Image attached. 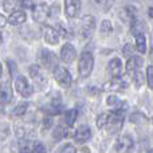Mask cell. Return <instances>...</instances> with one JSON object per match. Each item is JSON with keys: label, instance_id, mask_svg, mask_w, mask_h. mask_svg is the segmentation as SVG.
I'll return each instance as SVG.
<instances>
[{"label": "cell", "instance_id": "18", "mask_svg": "<svg viewBox=\"0 0 153 153\" xmlns=\"http://www.w3.org/2000/svg\"><path fill=\"white\" fill-rule=\"evenodd\" d=\"M136 50L140 54L146 53V38L144 34H140L136 36Z\"/></svg>", "mask_w": 153, "mask_h": 153}, {"label": "cell", "instance_id": "19", "mask_svg": "<svg viewBox=\"0 0 153 153\" xmlns=\"http://www.w3.org/2000/svg\"><path fill=\"white\" fill-rule=\"evenodd\" d=\"M3 7H4V10L7 11V12H15V11H19V7H22L20 4V0H4V3H3Z\"/></svg>", "mask_w": 153, "mask_h": 153}, {"label": "cell", "instance_id": "26", "mask_svg": "<svg viewBox=\"0 0 153 153\" xmlns=\"http://www.w3.org/2000/svg\"><path fill=\"white\" fill-rule=\"evenodd\" d=\"M76 114H78V111L75 110V109H71V110H67L66 111V116H65V120H66V124L69 125V126H73L76 120Z\"/></svg>", "mask_w": 153, "mask_h": 153}, {"label": "cell", "instance_id": "3", "mask_svg": "<svg viewBox=\"0 0 153 153\" xmlns=\"http://www.w3.org/2000/svg\"><path fill=\"white\" fill-rule=\"evenodd\" d=\"M54 78H55L56 83L62 87H70L73 83V76L70 71L63 66H56L54 69Z\"/></svg>", "mask_w": 153, "mask_h": 153}, {"label": "cell", "instance_id": "36", "mask_svg": "<svg viewBox=\"0 0 153 153\" xmlns=\"http://www.w3.org/2000/svg\"><path fill=\"white\" fill-rule=\"evenodd\" d=\"M5 24H7V18H5L4 15H1V13H0V28L5 27Z\"/></svg>", "mask_w": 153, "mask_h": 153}, {"label": "cell", "instance_id": "17", "mask_svg": "<svg viewBox=\"0 0 153 153\" xmlns=\"http://www.w3.org/2000/svg\"><path fill=\"white\" fill-rule=\"evenodd\" d=\"M27 19L26 13L23 12V11H15V12H12L10 16H8V22H10L11 24H22L24 23Z\"/></svg>", "mask_w": 153, "mask_h": 153}, {"label": "cell", "instance_id": "8", "mask_svg": "<svg viewBox=\"0 0 153 153\" xmlns=\"http://www.w3.org/2000/svg\"><path fill=\"white\" fill-rule=\"evenodd\" d=\"M42 34H43V38H45L46 43H48V45H56V43L59 42V38H61L59 31H56L55 28H53V27H50V26H43Z\"/></svg>", "mask_w": 153, "mask_h": 153}, {"label": "cell", "instance_id": "16", "mask_svg": "<svg viewBox=\"0 0 153 153\" xmlns=\"http://www.w3.org/2000/svg\"><path fill=\"white\" fill-rule=\"evenodd\" d=\"M125 86H126V83L121 78H113L111 81L106 82L103 85V90H106V91H116V90L124 89Z\"/></svg>", "mask_w": 153, "mask_h": 153}, {"label": "cell", "instance_id": "15", "mask_svg": "<svg viewBox=\"0 0 153 153\" xmlns=\"http://www.w3.org/2000/svg\"><path fill=\"white\" fill-rule=\"evenodd\" d=\"M143 66V58L140 56H130L126 62V73H130V74H134L136 71L140 70V67Z\"/></svg>", "mask_w": 153, "mask_h": 153}, {"label": "cell", "instance_id": "31", "mask_svg": "<svg viewBox=\"0 0 153 153\" xmlns=\"http://www.w3.org/2000/svg\"><path fill=\"white\" fill-rule=\"evenodd\" d=\"M146 82L149 89H153V66H148L146 69Z\"/></svg>", "mask_w": 153, "mask_h": 153}, {"label": "cell", "instance_id": "23", "mask_svg": "<svg viewBox=\"0 0 153 153\" xmlns=\"http://www.w3.org/2000/svg\"><path fill=\"white\" fill-rule=\"evenodd\" d=\"M130 31H132L133 35H140L144 34V23L141 20H137V19H133L132 20V27H130Z\"/></svg>", "mask_w": 153, "mask_h": 153}, {"label": "cell", "instance_id": "7", "mask_svg": "<svg viewBox=\"0 0 153 153\" xmlns=\"http://www.w3.org/2000/svg\"><path fill=\"white\" fill-rule=\"evenodd\" d=\"M30 76L34 79V82L39 87H45L47 85V76L43 73V70L39 66H36V65L30 67Z\"/></svg>", "mask_w": 153, "mask_h": 153}, {"label": "cell", "instance_id": "9", "mask_svg": "<svg viewBox=\"0 0 153 153\" xmlns=\"http://www.w3.org/2000/svg\"><path fill=\"white\" fill-rule=\"evenodd\" d=\"M81 11V0H65V13L67 18L73 19L79 15Z\"/></svg>", "mask_w": 153, "mask_h": 153}, {"label": "cell", "instance_id": "37", "mask_svg": "<svg viewBox=\"0 0 153 153\" xmlns=\"http://www.w3.org/2000/svg\"><path fill=\"white\" fill-rule=\"evenodd\" d=\"M20 153H32V148H30V146H23V148H20Z\"/></svg>", "mask_w": 153, "mask_h": 153}, {"label": "cell", "instance_id": "21", "mask_svg": "<svg viewBox=\"0 0 153 153\" xmlns=\"http://www.w3.org/2000/svg\"><path fill=\"white\" fill-rule=\"evenodd\" d=\"M67 136H69V128L67 126L59 125V126H56L55 130H54V137H55V140H58V141L66 138Z\"/></svg>", "mask_w": 153, "mask_h": 153}, {"label": "cell", "instance_id": "13", "mask_svg": "<svg viewBox=\"0 0 153 153\" xmlns=\"http://www.w3.org/2000/svg\"><path fill=\"white\" fill-rule=\"evenodd\" d=\"M122 62L120 58H113L108 65V71L113 78H121L122 75Z\"/></svg>", "mask_w": 153, "mask_h": 153}, {"label": "cell", "instance_id": "41", "mask_svg": "<svg viewBox=\"0 0 153 153\" xmlns=\"http://www.w3.org/2000/svg\"><path fill=\"white\" fill-rule=\"evenodd\" d=\"M146 153H153V149H149V151L146 152Z\"/></svg>", "mask_w": 153, "mask_h": 153}, {"label": "cell", "instance_id": "10", "mask_svg": "<svg viewBox=\"0 0 153 153\" xmlns=\"http://www.w3.org/2000/svg\"><path fill=\"white\" fill-rule=\"evenodd\" d=\"M90 137H91V132L87 125H81L74 133V140L76 144H85L90 140Z\"/></svg>", "mask_w": 153, "mask_h": 153}, {"label": "cell", "instance_id": "40", "mask_svg": "<svg viewBox=\"0 0 153 153\" xmlns=\"http://www.w3.org/2000/svg\"><path fill=\"white\" fill-rule=\"evenodd\" d=\"M1 42H3V36H1V32H0V45H1Z\"/></svg>", "mask_w": 153, "mask_h": 153}, {"label": "cell", "instance_id": "20", "mask_svg": "<svg viewBox=\"0 0 153 153\" xmlns=\"http://www.w3.org/2000/svg\"><path fill=\"white\" fill-rule=\"evenodd\" d=\"M91 1V4L94 5L95 8H98V10H109V8L113 5L114 0H90Z\"/></svg>", "mask_w": 153, "mask_h": 153}, {"label": "cell", "instance_id": "39", "mask_svg": "<svg viewBox=\"0 0 153 153\" xmlns=\"http://www.w3.org/2000/svg\"><path fill=\"white\" fill-rule=\"evenodd\" d=\"M1 73H3V66H1V63H0V76H1Z\"/></svg>", "mask_w": 153, "mask_h": 153}, {"label": "cell", "instance_id": "34", "mask_svg": "<svg viewBox=\"0 0 153 153\" xmlns=\"http://www.w3.org/2000/svg\"><path fill=\"white\" fill-rule=\"evenodd\" d=\"M51 125H53V118H45V121H43V128L45 129H48V128H51Z\"/></svg>", "mask_w": 153, "mask_h": 153}, {"label": "cell", "instance_id": "32", "mask_svg": "<svg viewBox=\"0 0 153 153\" xmlns=\"http://www.w3.org/2000/svg\"><path fill=\"white\" fill-rule=\"evenodd\" d=\"M61 153H76V149L74 148L73 144H66V145L61 149Z\"/></svg>", "mask_w": 153, "mask_h": 153}, {"label": "cell", "instance_id": "33", "mask_svg": "<svg viewBox=\"0 0 153 153\" xmlns=\"http://www.w3.org/2000/svg\"><path fill=\"white\" fill-rule=\"evenodd\" d=\"M20 4L23 8H34V1L32 0H20Z\"/></svg>", "mask_w": 153, "mask_h": 153}, {"label": "cell", "instance_id": "28", "mask_svg": "<svg viewBox=\"0 0 153 153\" xmlns=\"http://www.w3.org/2000/svg\"><path fill=\"white\" fill-rule=\"evenodd\" d=\"M133 82H134V86L137 87V89H140L141 86H143L144 83V75L143 73L138 70V71H136L134 74H133Z\"/></svg>", "mask_w": 153, "mask_h": 153}, {"label": "cell", "instance_id": "2", "mask_svg": "<svg viewBox=\"0 0 153 153\" xmlns=\"http://www.w3.org/2000/svg\"><path fill=\"white\" fill-rule=\"evenodd\" d=\"M95 28V19L91 15H85L78 23V32L82 38H90Z\"/></svg>", "mask_w": 153, "mask_h": 153}, {"label": "cell", "instance_id": "22", "mask_svg": "<svg viewBox=\"0 0 153 153\" xmlns=\"http://www.w3.org/2000/svg\"><path fill=\"white\" fill-rule=\"evenodd\" d=\"M111 113H101L100 116L97 117V128L98 129H102V128H106L110 121Z\"/></svg>", "mask_w": 153, "mask_h": 153}, {"label": "cell", "instance_id": "29", "mask_svg": "<svg viewBox=\"0 0 153 153\" xmlns=\"http://www.w3.org/2000/svg\"><path fill=\"white\" fill-rule=\"evenodd\" d=\"M32 153H47V148H46V145L43 143H34Z\"/></svg>", "mask_w": 153, "mask_h": 153}, {"label": "cell", "instance_id": "25", "mask_svg": "<svg viewBox=\"0 0 153 153\" xmlns=\"http://www.w3.org/2000/svg\"><path fill=\"white\" fill-rule=\"evenodd\" d=\"M106 103H108L109 106H114L116 109H118V108H124V106H121V105H124V102H122V101L120 100V98L117 97V95H114V94L109 95L108 100H106Z\"/></svg>", "mask_w": 153, "mask_h": 153}, {"label": "cell", "instance_id": "24", "mask_svg": "<svg viewBox=\"0 0 153 153\" xmlns=\"http://www.w3.org/2000/svg\"><path fill=\"white\" fill-rule=\"evenodd\" d=\"M27 109H28V105H27L26 102H22L19 103L18 106H15V108L12 109V111H11V116L12 117H22L26 114Z\"/></svg>", "mask_w": 153, "mask_h": 153}, {"label": "cell", "instance_id": "11", "mask_svg": "<svg viewBox=\"0 0 153 153\" xmlns=\"http://www.w3.org/2000/svg\"><path fill=\"white\" fill-rule=\"evenodd\" d=\"M133 148V140L129 136H122L116 143V152L117 153H129Z\"/></svg>", "mask_w": 153, "mask_h": 153}, {"label": "cell", "instance_id": "14", "mask_svg": "<svg viewBox=\"0 0 153 153\" xmlns=\"http://www.w3.org/2000/svg\"><path fill=\"white\" fill-rule=\"evenodd\" d=\"M12 100V89H11V83L8 81L1 82L0 86V103H8Z\"/></svg>", "mask_w": 153, "mask_h": 153}, {"label": "cell", "instance_id": "38", "mask_svg": "<svg viewBox=\"0 0 153 153\" xmlns=\"http://www.w3.org/2000/svg\"><path fill=\"white\" fill-rule=\"evenodd\" d=\"M149 15H151V18H153V8H149Z\"/></svg>", "mask_w": 153, "mask_h": 153}, {"label": "cell", "instance_id": "12", "mask_svg": "<svg viewBox=\"0 0 153 153\" xmlns=\"http://www.w3.org/2000/svg\"><path fill=\"white\" fill-rule=\"evenodd\" d=\"M75 56H76L75 47L71 45V43H66L61 50V59L65 62V63H71V62L75 59Z\"/></svg>", "mask_w": 153, "mask_h": 153}, {"label": "cell", "instance_id": "1", "mask_svg": "<svg viewBox=\"0 0 153 153\" xmlns=\"http://www.w3.org/2000/svg\"><path fill=\"white\" fill-rule=\"evenodd\" d=\"M93 69H94V56L91 53H82L78 61V73L82 78H86L91 74Z\"/></svg>", "mask_w": 153, "mask_h": 153}, {"label": "cell", "instance_id": "30", "mask_svg": "<svg viewBox=\"0 0 153 153\" xmlns=\"http://www.w3.org/2000/svg\"><path fill=\"white\" fill-rule=\"evenodd\" d=\"M111 31H113L111 23L109 20H103L102 24H101V32H102V34H110Z\"/></svg>", "mask_w": 153, "mask_h": 153}, {"label": "cell", "instance_id": "6", "mask_svg": "<svg viewBox=\"0 0 153 153\" xmlns=\"http://www.w3.org/2000/svg\"><path fill=\"white\" fill-rule=\"evenodd\" d=\"M38 59H39L40 65L43 67H46V69H55L56 63H58V58H56L55 54L50 50H46V48L39 51Z\"/></svg>", "mask_w": 153, "mask_h": 153}, {"label": "cell", "instance_id": "4", "mask_svg": "<svg viewBox=\"0 0 153 153\" xmlns=\"http://www.w3.org/2000/svg\"><path fill=\"white\" fill-rule=\"evenodd\" d=\"M51 16V10L46 3H39L35 4V7L32 8V18L38 23H46Z\"/></svg>", "mask_w": 153, "mask_h": 153}, {"label": "cell", "instance_id": "35", "mask_svg": "<svg viewBox=\"0 0 153 153\" xmlns=\"http://www.w3.org/2000/svg\"><path fill=\"white\" fill-rule=\"evenodd\" d=\"M124 54H125V55H129V58H130V56H133V55H130V54H132V46H130V45H126V46H125V47H124Z\"/></svg>", "mask_w": 153, "mask_h": 153}, {"label": "cell", "instance_id": "27", "mask_svg": "<svg viewBox=\"0 0 153 153\" xmlns=\"http://www.w3.org/2000/svg\"><path fill=\"white\" fill-rule=\"evenodd\" d=\"M15 133H16V137L19 138H28V136L31 134V130H28L26 126H18Z\"/></svg>", "mask_w": 153, "mask_h": 153}, {"label": "cell", "instance_id": "5", "mask_svg": "<svg viewBox=\"0 0 153 153\" xmlns=\"http://www.w3.org/2000/svg\"><path fill=\"white\" fill-rule=\"evenodd\" d=\"M15 90L24 98L31 97L32 93H34V87H32V85L30 83L28 79H27L26 76H23V75L16 76V79H15Z\"/></svg>", "mask_w": 153, "mask_h": 153}]
</instances>
